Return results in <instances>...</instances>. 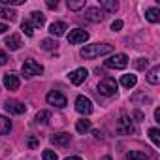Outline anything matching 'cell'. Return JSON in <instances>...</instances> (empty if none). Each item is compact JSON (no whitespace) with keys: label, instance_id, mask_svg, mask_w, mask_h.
I'll list each match as a JSON object with an SVG mask.
<instances>
[{"label":"cell","instance_id":"f1b7e54d","mask_svg":"<svg viewBox=\"0 0 160 160\" xmlns=\"http://www.w3.org/2000/svg\"><path fill=\"white\" fill-rule=\"evenodd\" d=\"M21 30H23L27 36H34V27L30 25V21H23V23H21Z\"/></svg>","mask_w":160,"mask_h":160},{"label":"cell","instance_id":"ba28073f","mask_svg":"<svg viewBox=\"0 0 160 160\" xmlns=\"http://www.w3.org/2000/svg\"><path fill=\"white\" fill-rule=\"evenodd\" d=\"M87 40H89V32L83 30V28H73V30H70V34H68V42H70L72 45L85 43Z\"/></svg>","mask_w":160,"mask_h":160},{"label":"cell","instance_id":"9c48e42d","mask_svg":"<svg viewBox=\"0 0 160 160\" xmlns=\"http://www.w3.org/2000/svg\"><path fill=\"white\" fill-rule=\"evenodd\" d=\"M4 109H6L8 113H12V115H23V113L27 111V106L21 104V102H17V100H8V102L4 104Z\"/></svg>","mask_w":160,"mask_h":160},{"label":"cell","instance_id":"8d00e7d4","mask_svg":"<svg viewBox=\"0 0 160 160\" xmlns=\"http://www.w3.org/2000/svg\"><path fill=\"white\" fill-rule=\"evenodd\" d=\"M6 30H10V28H8V25H6V23H0V34H4Z\"/></svg>","mask_w":160,"mask_h":160},{"label":"cell","instance_id":"cb8c5ba5","mask_svg":"<svg viewBox=\"0 0 160 160\" xmlns=\"http://www.w3.org/2000/svg\"><path fill=\"white\" fill-rule=\"evenodd\" d=\"M66 6H68V10H72V12H79V10L85 8V0H68Z\"/></svg>","mask_w":160,"mask_h":160},{"label":"cell","instance_id":"1f68e13d","mask_svg":"<svg viewBox=\"0 0 160 160\" xmlns=\"http://www.w3.org/2000/svg\"><path fill=\"white\" fill-rule=\"evenodd\" d=\"M42 158H43V160H57V152L51 151V149H45V151L42 152Z\"/></svg>","mask_w":160,"mask_h":160},{"label":"cell","instance_id":"d590c367","mask_svg":"<svg viewBox=\"0 0 160 160\" xmlns=\"http://www.w3.org/2000/svg\"><path fill=\"white\" fill-rule=\"evenodd\" d=\"M45 4H47V8H49V10H57V6H58L57 0H47Z\"/></svg>","mask_w":160,"mask_h":160},{"label":"cell","instance_id":"5b68a950","mask_svg":"<svg viewBox=\"0 0 160 160\" xmlns=\"http://www.w3.org/2000/svg\"><path fill=\"white\" fill-rule=\"evenodd\" d=\"M106 68H111V70H124L128 66V57L124 53H117L113 57H109L106 62H104Z\"/></svg>","mask_w":160,"mask_h":160},{"label":"cell","instance_id":"7402d4cb","mask_svg":"<svg viewBox=\"0 0 160 160\" xmlns=\"http://www.w3.org/2000/svg\"><path fill=\"white\" fill-rule=\"evenodd\" d=\"M126 160H149V154L143 151H128Z\"/></svg>","mask_w":160,"mask_h":160},{"label":"cell","instance_id":"52a82bcc","mask_svg":"<svg viewBox=\"0 0 160 160\" xmlns=\"http://www.w3.org/2000/svg\"><path fill=\"white\" fill-rule=\"evenodd\" d=\"M75 109H77V113H81V115H91L92 113V102L87 98V96H77L75 98Z\"/></svg>","mask_w":160,"mask_h":160},{"label":"cell","instance_id":"277c9868","mask_svg":"<svg viewBox=\"0 0 160 160\" xmlns=\"http://www.w3.org/2000/svg\"><path fill=\"white\" fill-rule=\"evenodd\" d=\"M119 89V83L115 81L113 77H104L100 79V83H98V92L104 94V96H113Z\"/></svg>","mask_w":160,"mask_h":160},{"label":"cell","instance_id":"7c38bea8","mask_svg":"<svg viewBox=\"0 0 160 160\" xmlns=\"http://www.w3.org/2000/svg\"><path fill=\"white\" fill-rule=\"evenodd\" d=\"M87 77H89L87 68H77V70H73V72L70 73V81H72L73 85H81Z\"/></svg>","mask_w":160,"mask_h":160},{"label":"cell","instance_id":"7a4b0ae2","mask_svg":"<svg viewBox=\"0 0 160 160\" xmlns=\"http://www.w3.org/2000/svg\"><path fill=\"white\" fill-rule=\"evenodd\" d=\"M21 73H23L27 79H30V77L42 75V73H43V66H42L40 62H36L34 58H28V60L23 62V66H21Z\"/></svg>","mask_w":160,"mask_h":160},{"label":"cell","instance_id":"2e32d148","mask_svg":"<svg viewBox=\"0 0 160 160\" xmlns=\"http://www.w3.org/2000/svg\"><path fill=\"white\" fill-rule=\"evenodd\" d=\"M147 81L151 85H158L160 83V66H154L147 72Z\"/></svg>","mask_w":160,"mask_h":160},{"label":"cell","instance_id":"30bf717a","mask_svg":"<svg viewBox=\"0 0 160 160\" xmlns=\"http://www.w3.org/2000/svg\"><path fill=\"white\" fill-rule=\"evenodd\" d=\"M19 85H21V81H19V75H17L15 72H8V73L4 75V87H6L8 91H17Z\"/></svg>","mask_w":160,"mask_h":160},{"label":"cell","instance_id":"8992f818","mask_svg":"<svg viewBox=\"0 0 160 160\" xmlns=\"http://www.w3.org/2000/svg\"><path fill=\"white\" fill-rule=\"evenodd\" d=\"M45 102H47L49 106L58 108V109L66 108V104H68L66 96H64L62 92H58V91H49V92H47V96H45Z\"/></svg>","mask_w":160,"mask_h":160},{"label":"cell","instance_id":"6da1fadb","mask_svg":"<svg viewBox=\"0 0 160 160\" xmlns=\"http://www.w3.org/2000/svg\"><path fill=\"white\" fill-rule=\"evenodd\" d=\"M109 53H113V45H109V43H91L81 49L83 58H96L102 55H109Z\"/></svg>","mask_w":160,"mask_h":160},{"label":"cell","instance_id":"74e56055","mask_svg":"<svg viewBox=\"0 0 160 160\" xmlns=\"http://www.w3.org/2000/svg\"><path fill=\"white\" fill-rule=\"evenodd\" d=\"M154 121H156V122H160V109H158V108L154 109Z\"/></svg>","mask_w":160,"mask_h":160},{"label":"cell","instance_id":"484cf974","mask_svg":"<svg viewBox=\"0 0 160 160\" xmlns=\"http://www.w3.org/2000/svg\"><path fill=\"white\" fill-rule=\"evenodd\" d=\"M15 15H17V13H15L13 10H10V8H6V6H0V17L13 21V19H15Z\"/></svg>","mask_w":160,"mask_h":160},{"label":"cell","instance_id":"8fae6325","mask_svg":"<svg viewBox=\"0 0 160 160\" xmlns=\"http://www.w3.org/2000/svg\"><path fill=\"white\" fill-rule=\"evenodd\" d=\"M85 17L91 21V23H100L104 19V12L98 8V6H91L85 10Z\"/></svg>","mask_w":160,"mask_h":160},{"label":"cell","instance_id":"d6a6232c","mask_svg":"<svg viewBox=\"0 0 160 160\" xmlns=\"http://www.w3.org/2000/svg\"><path fill=\"white\" fill-rule=\"evenodd\" d=\"M121 28H122V21H121V19H117V21L111 23V30H113V32H119Z\"/></svg>","mask_w":160,"mask_h":160},{"label":"cell","instance_id":"4fadbf2b","mask_svg":"<svg viewBox=\"0 0 160 160\" xmlns=\"http://www.w3.org/2000/svg\"><path fill=\"white\" fill-rule=\"evenodd\" d=\"M51 143L53 145H58V147H64V145H68L70 143V139H72V136L68 134V132H58V134H53L51 138Z\"/></svg>","mask_w":160,"mask_h":160},{"label":"cell","instance_id":"d6986e66","mask_svg":"<svg viewBox=\"0 0 160 160\" xmlns=\"http://www.w3.org/2000/svg\"><path fill=\"white\" fill-rule=\"evenodd\" d=\"M91 128H92V124H91V121L89 119H79L77 122H75V130L79 132V134H85V132H91Z\"/></svg>","mask_w":160,"mask_h":160},{"label":"cell","instance_id":"60d3db41","mask_svg":"<svg viewBox=\"0 0 160 160\" xmlns=\"http://www.w3.org/2000/svg\"><path fill=\"white\" fill-rule=\"evenodd\" d=\"M64 160H83L81 156H68V158H64Z\"/></svg>","mask_w":160,"mask_h":160},{"label":"cell","instance_id":"4316f807","mask_svg":"<svg viewBox=\"0 0 160 160\" xmlns=\"http://www.w3.org/2000/svg\"><path fill=\"white\" fill-rule=\"evenodd\" d=\"M57 45H58V43H57V40H51V38L42 40V43H40V47H42V49H45V51H53Z\"/></svg>","mask_w":160,"mask_h":160},{"label":"cell","instance_id":"4dcf8cb0","mask_svg":"<svg viewBox=\"0 0 160 160\" xmlns=\"http://www.w3.org/2000/svg\"><path fill=\"white\" fill-rule=\"evenodd\" d=\"M25 4V0H0V6H21Z\"/></svg>","mask_w":160,"mask_h":160},{"label":"cell","instance_id":"ffe728a7","mask_svg":"<svg viewBox=\"0 0 160 160\" xmlns=\"http://www.w3.org/2000/svg\"><path fill=\"white\" fill-rule=\"evenodd\" d=\"M145 19L149 23H158L160 21V8H149L145 12Z\"/></svg>","mask_w":160,"mask_h":160},{"label":"cell","instance_id":"ab89813d","mask_svg":"<svg viewBox=\"0 0 160 160\" xmlns=\"http://www.w3.org/2000/svg\"><path fill=\"white\" fill-rule=\"evenodd\" d=\"M134 117H136V119H139V121H143V113H141V111H136V113H134Z\"/></svg>","mask_w":160,"mask_h":160},{"label":"cell","instance_id":"836d02e7","mask_svg":"<svg viewBox=\"0 0 160 160\" xmlns=\"http://www.w3.org/2000/svg\"><path fill=\"white\" fill-rule=\"evenodd\" d=\"M38 143H40V141H38V138H34V136H30V138H28V147H30V149L38 147Z\"/></svg>","mask_w":160,"mask_h":160},{"label":"cell","instance_id":"5bb4252c","mask_svg":"<svg viewBox=\"0 0 160 160\" xmlns=\"http://www.w3.org/2000/svg\"><path fill=\"white\" fill-rule=\"evenodd\" d=\"M66 30H68V27H66V23H62V21H55V23H51V27H49V32H51V36H55V38L64 36Z\"/></svg>","mask_w":160,"mask_h":160},{"label":"cell","instance_id":"83f0119b","mask_svg":"<svg viewBox=\"0 0 160 160\" xmlns=\"http://www.w3.org/2000/svg\"><path fill=\"white\" fill-rule=\"evenodd\" d=\"M149 138H151V141H152L156 147L160 145V130H158V128H151V130H149Z\"/></svg>","mask_w":160,"mask_h":160},{"label":"cell","instance_id":"b9f144b4","mask_svg":"<svg viewBox=\"0 0 160 160\" xmlns=\"http://www.w3.org/2000/svg\"><path fill=\"white\" fill-rule=\"evenodd\" d=\"M100 160H113V158H111V156H102Z\"/></svg>","mask_w":160,"mask_h":160},{"label":"cell","instance_id":"d4e9b609","mask_svg":"<svg viewBox=\"0 0 160 160\" xmlns=\"http://www.w3.org/2000/svg\"><path fill=\"white\" fill-rule=\"evenodd\" d=\"M49 119H51V111H47V109L36 113V122H38V124H45Z\"/></svg>","mask_w":160,"mask_h":160},{"label":"cell","instance_id":"e0dca14e","mask_svg":"<svg viewBox=\"0 0 160 160\" xmlns=\"http://www.w3.org/2000/svg\"><path fill=\"white\" fill-rule=\"evenodd\" d=\"M136 83H138V77H136L134 73H124V75L121 77V85H122L124 89H132V87H136Z\"/></svg>","mask_w":160,"mask_h":160},{"label":"cell","instance_id":"f546056e","mask_svg":"<svg viewBox=\"0 0 160 160\" xmlns=\"http://www.w3.org/2000/svg\"><path fill=\"white\" fill-rule=\"evenodd\" d=\"M134 66H136V70H147V66H149V60L147 58H138L136 62H134Z\"/></svg>","mask_w":160,"mask_h":160},{"label":"cell","instance_id":"f35d334b","mask_svg":"<svg viewBox=\"0 0 160 160\" xmlns=\"http://www.w3.org/2000/svg\"><path fill=\"white\" fill-rule=\"evenodd\" d=\"M92 136H94L96 139H102V132H100V130H94V132H92Z\"/></svg>","mask_w":160,"mask_h":160},{"label":"cell","instance_id":"e575fe53","mask_svg":"<svg viewBox=\"0 0 160 160\" xmlns=\"http://www.w3.org/2000/svg\"><path fill=\"white\" fill-rule=\"evenodd\" d=\"M8 60H10V58H8V55H6L4 51H0V66H4Z\"/></svg>","mask_w":160,"mask_h":160},{"label":"cell","instance_id":"ac0fdd59","mask_svg":"<svg viewBox=\"0 0 160 160\" xmlns=\"http://www.w3.org/2000/svg\"><path fill=\"white\" fill-rule=\"evenodd\" d=\"M6 45H8L12 51H17V49L21 47V36H19V34H10V36L6 38Z\"/></svg>","mask_w":160,"mask_h":160},{"label":"cell","instance_id":"603a6c76","mask_svg":"<svg viewBox=\"0 0 160 160\" xmlns=\"http://www.w3.org/2000/svg\"><path fill=\"white\" fill-rule=\"evenodd\" d=\"M10 130H12V121L4 115H0V136L10 134Z\"/></svg>","mask_w":160,"mask_h":160},{"label":"cell","instance_id":"3957f363","mask_svg":"<svg viewBox=\"0 0 160 160\" xmlns=\"http://www.w3.org/2000/svg\"><path fill=\"white\" fill-rule=\"evenodd\" d=\"M115 132H117L119 136H130V134H134V132H136V126H134V122H132V117L122 115V117L117 121V124H115Z\"/></svg>","mask_w":160,"mask_h":160},{"label":"cell","instance_id":"9a60e30c","mask_svg":"<svg viewBox=\"0 0 160 160\" xmlns=\"http://www.w3.org/2000/svg\"><path fill=\"white\" fill-rule=\"evenodd\" d=\"M28 21H30V25H32L34 28H42V27L45 25V15H43L42 12H32Z\"/></svg>","mask_w":160,"mask_h":160},{"label":"cell","instance_id":"44dd1931","mask_svg":"<svg viewBox=\"0 0 160 160\" xmlns=\"http://www.w3.org/2000/svg\"><path fill=\"white\" fill-rule=\"evenodd\" d=\"M117 8H119V2H115V0H102L100 2V10H106L108 13L117 12Z\"/></svg>","mask_w":160,"mask_h":160}]
</instances>
